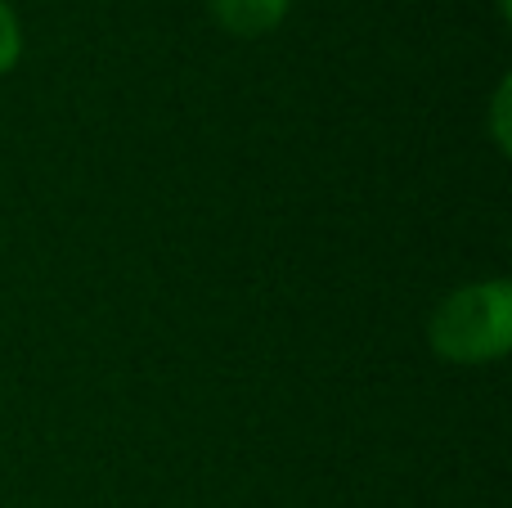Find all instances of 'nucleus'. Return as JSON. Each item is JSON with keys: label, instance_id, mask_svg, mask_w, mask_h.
<instances>
[{"label": "nucleus", "instance_id": "1", "mask_svg": "<svg viewBox=\"0 0 512 508\" xmlns=\"http://www.w3.org/2000/svg\"><path fill=\"white\" fill-rule=\"evenodd\" d=\"M432 351L450 365H490L512 347V288L508 279L463 284L432 315Z\"/></svg>", "mask_w": 512, "mask_h": 508}, {"label": "nucleus", "instance_id": "2", "mask_svg": "<svg viewBox=\"0 0 512 508\" xmlns=\"http://www.w3.org/2000/svg\"><path fill=\"white\" fill-rule=\"evenodd\" d=\"M207 5H212L216 27H225L230 36H243V41L274 32L288 14V0H207Z\"/></svg>", "mask_w": 512, "mask_h": 508}, {"label": "nucleus", "instance_id": "3", "mask_svg": "<svg viewBox=\"0 0 512 508\" xmlns=\"http://www.w3.org/2000/svg\"><path fill=\"white\" fill-rule=\"evenodd\" d=\"M18 54H23V32H18L14 9H9L5 0H0V72L14 68Z\"/></svg>", "mask_w": 512, "mask_h": 508}, {"label": "nucleus", "instance_id": "4", "mask_svg": "<svg viewBox=\"0 0 512 508\" xmlns=\"http://www.w3.org/2000/svg\"><path fill=\"white\" fill-rule=\"evenodd\" d=\"M504 113H508V86H499V99H495V122H499V149H508V135H504Z\"/></svg>", "mask_w": 512, "mask_h": 508}]
</instances>
